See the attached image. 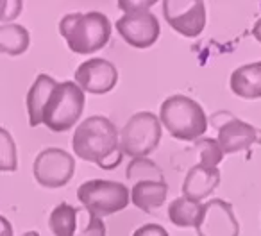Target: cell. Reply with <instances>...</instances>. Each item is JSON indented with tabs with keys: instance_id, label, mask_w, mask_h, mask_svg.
I'll return each mask as SVG.
<instances>
[{
	"instance_id": "cell-1",
	"label": "cell",
	"mask_w": 261,
	"mask_h": 236,
	"mask_svg": "<svg viewBox=\"0 0 261 236\" xmlns=\"http://www.w3.org/2000/svg\"><path fill=\"white\" fill-rule=\"evenodd\" d=\"M72 149L77 158L98 165L104 170H113L123 160L118 129L109 118L100 115L90 116L77 125Z\"/></svg>"
},
{
	"instance_id": "cell-2",
	"label": "cell",
	"mask_w": 261,
	"mask_h": 236,
	"mask_svg": "<svg viewBox=\"0 0 261 236\" xmlns=\"http://www.w3.org/2000/svg\"><path fill=\"white\" fill-rule=\"evenodd\" d=\"M59 34L73 54H93L111 40V22L100 11L70 13L59 22Z\"/></svg>"
},
{
	"instance_id": "cell-3",
	"label": "cell",
	"mask_w": 261,
	"mask_h": 236,
	"mask_svg": "<svg viewBox=\"0 0 261 236\" xmlns=\"http://www.w3.org/2000/svg\"><path fill=\"white\" fill-rule=\"evenodd\" d=\"M158 118L161 127L182 142H197L210 125L202 106L186 95H172L163 100Z\"/></svg>"
},
{
	"instance_id": "cell-4",
	"label": "cell",
	"mask_w": 261,
	"mask_h": 236,
	"mask_svg": "<svg viewBox=\"0 0 261 236\" xmlns=\"http://www.w3.org/2000/svg\"><path fill=\"white\" fill-rule=\"evenodd\" d=\"M84 111V91L73 81L58 83L41 115V124L54 133L70 131Z\"/></svg>"
},
{
	"instance_id": "cell-5",
	"label": "cell",
	"mask_w": 261,
	"mask_h": 236,
	"mask_svg": "<svg viewBox=\"0 0 261 236\" xmlns=\"http://www.w3.org/2000/svg\"><path fill=\"white\" fill-rule=\"evenodd\" d=\"M77 199L88 213L98 218L118 213L130 202L125 185L106 179H91L83 182L77 190Z\"/></svg>"
},
{
	"instance_id": "cell-6",
	"label": "cell",
	"mask_w": 261,
	"mask_h": 236,
	"mask_svg": "<svg viewBox=\"0 0 261 236\" xmlns=\"http://www.w3.org/2000/svg\"><path fill=\"white\" fill-rule=\"evenodd\" d=\"M163 127L154 113L140 111L133 115L120 133V149L125 156L147 158L158 149Z\"/></svg>"
},
{
	"instance_id": "cell-7",
	"label": "cell",
	"mask_w": 261,
	"mask_h": 236,
	"mask_svg": "<svg viewBox=\"0 0 261 236\" xmlns=\"http://www.w3.org/2000/svg\"><path fill=\"white\" fill-rule=\"evenodd\" d=\"M33 174L43 188H63L75 174V160L72 154L58 147H48L36 156Z\"/></svg>"
},
{
	"instance_id": "cell-8",
	"label": "cell",
	"mask_w": 261,
	"mask_h": 236,
	"mask_svg": "<svg viewBox=\"0 0 261 236\" xmlns=\"http://www.w3.org/2000/svg\"><path fill=\"white\" fill-rule=\"evenodd\" d=\"M163 15L168 25L186 38L199 36L207 20L202 0H165Z\"/></svg>"
},
{
	"instance_id": "cell-9",
	"label": "cell",
	"mask_w": 261,
	"mask_h": 236,
	"mask_svg": "<svg viewBox=\"0 0 261 236\" xmlns=\"http://www.w3.org/2000/svg\"><path fill=\"white\" fill-rule=\"evenodd\" d=\"M195 231L197 236H240V224L231 204L211 199L202 204Z\"/></svg>"
},
{
	"instance_id": "cell-10",
	"label": "cell",
	"mask_w": 261,
	"mask_h": 236,
	"mask_svg": "<svg viewBox=\"0 0 261 236\" xmlns=\"http://www.w3.org/2000/svg\"><path fill=\"white\" fill-rule=\"evenodd\" d=\"M116 31L127 45L135 48H149L158 41L161 25L156 15L150 11L130 13L116 20Z\"/></svg>"
},
{
	"instance_id": "cell-11",
	"label": "cell",
	"mask_w": 261,
	"mask_h": 236,
	"mask_svg": "<svg viewBox=\"0 0 261 236\" xmlns=\"http://www.w3.org/2000/svg\"><path fill=\"white\" fill-rule=\"evenodd\" d=\"M73 83L83 91H88V93L93 95H104L116 86L118 70L108 59L91 58L77 66Z\"/></svg>"
},
{
	"instance_id": "cell-12",
	"label": "cell",
	"mask_w": 261,
	"mask_h": 236,
	"mask_svg": "<svg viewBox=\"0 0 261 236\" xmlns=\"http://www.w3.org/2000/svg\"><path fill=\"white\" fill-rule=\"evenodd\" d=\"M217 127V143L225 154H238L249 150L252 145L261 143V131L247 122L229 115L227 120L215 125Z\"/></svg>"
},
{
	"instance_id": "cell-13",
	"label": "cell",
	"mask_w": 261,
	"mask_h": 236,
	"mask_svg": "<svg viewBox=\"0 0 261 236\" xmlns=\"http://www.w3.org/2000/svg\"><path fill=\"white\" fill-rule=\"evenodd\" d=\"M220 170L217 167H206V165L197 163L188 170L182 182V197L193 200V202H202L206 197H210L220 185Z\"/></svg>"
},
{
	"instance_id": "cell-14",
	"label": "cell",
	"mask_w": 261,
	"mask_h": 236,
	"mask_svg": "<svg viewBox=\"0 0 261 236\" xmlns=\"http://www.w3.org/2000/svg\"><path fill=\"white\" fill-rule=\"evenodd\" d=\"M231 91L240 98L256 100L261 98V61L242 65L231 73Z\"/></svg>"
},
{
	"instance_id": "cell-15",
	"label": "cell",
	"mask_w": 261,
	"mask_h": 236,
	"mask_svg": "<svg viewBox=\"0 0 261 236\" xmlns=\"http://www.w3.org/2000/svg\"><path fill=\"white\" fill-rule=\"evenodd\" d=\"M167 195V181H138L133 185V190L129 192L130 202L145 213H152L154 209L163 206Z\"/></svg>"
},
{
	"instance_id": "cell-16",
	"label": "cell",
	"mask_w": 261,
	"mask_h": 236,
	"mask_svg": "<svg viewBox=\"0 0 261 236\" xmlns=\"http://www.w3.org/2000/svg\"><path fill=\"white\" fill-rule=\"evenodd\" d=\"M58 84V81L52 79L47 73H40L34 79L33 86L29 88L25 104H27V115H29V125L31 127H38L41 125V115H43V108L47 104L48 97H50L52 90Z\"/></svg>"
},
{
	"instance_id": "cell-17",
	"label": "cell",
	"mask_w": 261,
	"mask_h": 236,
	"mask_svg": "<svg viewBox=\"0 0 261 236\" xmlns=\"http://www.w3.org/2000/svg\"><path fill=\"white\" fill-rule=\"evenodd\" d=\"M31 45V34L23 25H0V52L8 56H22Z\"/></svg>"
},
{
	"instance_id": "cell-18",
	"label": "cell",
	"mask_w": 261,
	"mask_h": 236,
	"mask_svg": "<svg viewBox=\"0 0 261 236\" xmlns=\"http://www.w3.org/2000/svg\"><path fill=\"white\" fill-rule=\"evenodd\" d=\"M79 209L66 202H61L52 209L48 217V227L54 236H75Z\"/></svg>"
},
{
	"instance_id": "cell-19",
	"label": "cell",
	"mask_w": 261,
	"mask_h": 236,
	"mask_svg": "<svg viewBox=\"0 0 261 236\" xmlns=\"http://www.w3.org/2000/svg\"><path fill=\"white\" fill-rule=\"evenodd\" d=\"M202 204L193 202L186 197H177L168 206V218L177 227H195L200 217Z\"/></svg>"
},
{
	"instance_id": "cell-20",
	"label": "cell",
	"mask_w": 261,
	"mask_h": 236,
	"mask_svg": "<svg viewBox=\"0 0 261 236\" xmlns=\"http://www.w3.org/2000/svg\"><path fill=\"white\" fill-rule=\"evenodd\" d=\"M125 175L133 185L138 181H165L163 172L149 158H135L127 167Z\"/></svg>"
},
{
	"instance_id": "cell-21",
	"label": "cell",
	"mask_w": 261,
	"mask_h": 236,
	"mask_svg": "<svg viewBox=\"0 0 261 236\" xmlns=\"http://www.w3.org/2000/svg\"><path fill=\"white\" fill-rule=\"evenodd\" d=\"M18 168L16 143L8 129L0 127V172H15Z\"/></svg>"
},
{
	"instance_id": "cell-22",
	"label": "cell",
	"mask_w": 261,
	"mask_h": 236,
	"mask_svg": "<svg viewBox=\"0 0 261 236\" xmlns=\"http://www.w3.org/2000/svg\"><path fill=\"white\" fill-rule=\"evenodd\" d=\"M195 150L199 154V163L206 167H218L224 160V152L213 138H199L195 142Z\"/></svg>"
},
{
	"instance_id": "cell-23",
	"label": "cell",
	"mask_w": 261,
	"mask_h": 236,
	"mask_svg": "<svg viewBox=\"0 0 261 236\" xmlns=\"http://www.w3.org/2000/svg\"><path fill=\"white\" fill-rule=\"evenodd\" d=\"M23 9L22 0H0V22L13 23Z\"/></svg>"
},
{
	"instance_id": "cell-24",
	"label": "cell",
	"mask_w": 261,
	"mask_h": 236,
	"mask_svg": "<svg viewBox=\"0 0 261 236\" xmlns=\"http://www.w3.org/2000/svg\"><path fill=\"white\" fill-rule=\"evenodd\" d=\"M106 225L102 222V218L93 217V215L88 213V222L83 227V231L77 232L75 236H106Z\"/></svg>"
},
{
	"instance_id": "cell-25",
	"label": "cell",
	"mask_w": 261,
	"mask_h": 236,
	"mask_svg": "<svg viewBox=\"0 0 261 236\" xmlns=\"http://www.w3.org/2000/svg\"><path fill=\"white\" fill-rule=\"evenodd\" d=\"M156 4L154 0H122L118 2V8L125 11V15H130V13H143V11H149L152 6Z\"/></svg>"
},
{
	"instance_id": "cell-26",
	"label": "cell",
	"mask_w": 261,
	"mask_h": 236,
	"mask_svg": "<svg viewBox=\"0 0 261 236\" xmlns=\"http://www.w3.org/2000/svg\"><path fill=\"white\" fill-rule=\"evenodd\" d=\"M133 236H170L163 225L158 224H143L133 232Z\"/></svg>"
},
{
	"instance_id": "cell-27",
	"label": "cell",
	"mask_w": 261,
	"mask_h": 236,
	"mask_svg": "<svg viewBox=\"0 0 261 236\" xmlns=\"http://www.w3.org/2000/svg\"><path fill=\"white\" fill-rule=\"evenodd\" d=\"M0 236H15L11 222L6 217H2V215H0Z\"/></svg>"
},
{
	"instance_id": "cell-28",
	"label": "cell",
	"mask_w": 261,
	"mask_h": 236,
	"mask_svg": "<svg viewBox=\"0 0 261 236\" xmlns=\"http://www.w3.org/2000/svg\"><path fill=\"white\" fill-rule=\"evenodd\" d=\"M252 36L256 38L257 43H261V18L257 20L256 23H254V27H252Z\"/></svg>"
},
{
	"instance_id": "cell-29",
	"label": "cell",
	"mask_w": 261,
	"mask_h": 236,
	"mask_svg": "<svg viewBox=\"0 0 261 236\" xmlns=\"http://www.w3.org/2000/svg\"><path fill=\"white\" fill-rule=\"evenodd\" d=\"M22 236H40V234H38L36 231H29V232H23Z\"/></svg>"
}]
</instances>
